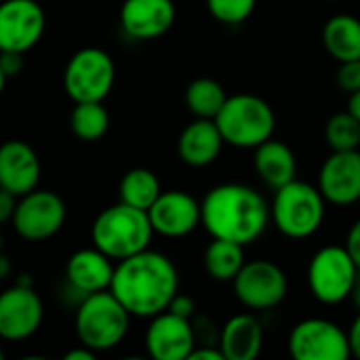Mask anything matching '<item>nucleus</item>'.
<instances>
[{
    "label": "nucleus",
    "instance_id": "13",
    "mask_svg": "<svg viewBox=\"0 0 360 360\" xmlns=\"http://www.w3.org/2000/svg\"><path fill=\"white\" fill-rule=\"evenodd\" d=\"M44 32V11L36 0H6L0 6V51L25 53Z\"/></svg>",
    "mask_w": 360,
    "mask_h": 360
},
{
    "label": "nucleus",
    "instance_id": "9",
    "mask_svg": "<svg viewBox=\"0 0 360 360\" xmlns=\"http://www.w3.org/2000/svg\"><path fill=\"white\" fill-rule=\"evenodd\" d=\"M289 352L295 360H348L352 356L348 331L327 319H306L289 335Z\"/></svg>",
    "mask_w": 360,
    "mask_h": 360
},
{
    "label": "nucleus",
    "instance_id": "27",
    "mask_svg": "<svg viewBox=\"0 0 360 360\" xmlns=\"http://www.w3.org/2000/svg\"><path fill=\"white\" fill-rule=\"evenodd\" d=\"M70 124L78 139L97 141L110 129V114L103 108V101H82V103H76Z\"/></svg>",
    "mask_w": 360,
    "mask_h": 360
},
{
    "label": "nucleus",
    "instance_id": "23",
    "mask_svg": "<svg viewBox=\"0 0 360 360\" xmlns=\"http://www.w3.org/2000/svg\"><path fill=\"white\" fill-rule=\"evenodd\" d=\"M323 42L340 63L360 59V19L354 15H333L325 23Z\"/></svg>",
    "mask_w": 360,
    "mask_h": 360
},
{
    "label": "nucleus",
    "instance_id": "40",
    "mask_svg": "<svg viewBox=\"0 0 360 360\" xmlns=\"http://www.w3.org/2000/svg\"><path fill=\"white\" fill-rule=\"evenodd\" d=\"M8 270H11L8 257L2 255V257H0V276H2V278H8Z\"/></svg>",
    "mask_w": 360,
    "mask_h": 360
},
{
    "label": "nucleus",
    "instance_id": "25",
    "mask_svg": "<svg viewBox=\"0 0 360 360\" xmlns=\"http://www.w3.org/2000/svg\"><path fill=\"white\" fill-rule=\"evenodd\" d=\"M118 192H120L122 202H127L131 207H137V209H143V211H150L152 205L162 194L156 173L150 171V169H141V167L131 169V171H127L122 175Z\"/></svg>",
    "mask_w": 360,
    "mask_h": 360
},
{
    "label": "nucleus",
    "instance_id": "31",
    "mask_svg": "<svg viewBox=\"0 0 360 360\" xmlns=\"http://www.w3.org/2000/svg\"><path fill=\"white\" fill-rule=\"evenodd\" d=\"M23 53H13V51H2L0 57V82L2 86L6 84V80L11 76H17L23 68Z\"/></svg>",
    "mask_w": 360,
    "mask_h": 360
},
{
    "label": "nucleus",
    "instance_id": "8",
    "mask_svg": "<svg viewBox=\"0 0 360 360\" xmlns=\"http://www.w3.org/2000/svg\"><path fill=\"white\" fill-rule=\"evenodd\" d=\"M114 80V59L97 46H86L74 53L63 72V89L74 103L103 101L110 95Z\"/></svg>",
    "mask_w": 360,
    "mask_h": 360
},
{
    "label": "nucleus",
    "instance_id": "1",
    "mask_svg": "<svg viewBox=\"0 0 360 360\" xmlns=\"http://www.w3.org/2000/svg\"><path fill=\"white\" fill-rule=\"evenodd\" d=\"M179 289V274L173 262L158 251H141L120 259L110 291L131 316L154 319L169 310Z\"/></svg>",
    "mask_w": 360,
    "mask_h": 360
},
{
    "label": "nucleus",
    "instance_id": "3",
    "mask_svg": "<svg viewBox=\"0 0 360 360\" xmlns=\"http://www.w3.org/2000/svg\"><path fill=\"white\" fill-rule=\"evenodd\" d=\"M154 234L150 213L127 202L103 209L91 228L93 247L112 259H127L148 249Z\"/></svg>",
    "mask_w": 360,
    "mask_h": 360
},
{
    "label": "nucleus",
    "instance_id": "32",
    "mask_svg": "<svg viewBox=\"0 0 360 360\" xmlns=\"http://www.w3.org/2000/svg\"><path fill=\"white\" fill-rule=\"evenodd\" d=\"M194 310H196L194 300L190 295H179V293L173 297V302L169 306V312H173L177 316H184V319H192L194 316Z\"/></svg>",
    "mask_w": 360,
    "mask_h": 360
},
{
    "label": "nucleus",
    "instance_id": "28",
    "mask_svg": "<svg viewBox=\"0 0 360 360\" xmlns=\"http://www.w3.org/2000/svg\"><path fill=\"white\" fill-rule=\"evenodd\" d=\"M325 137L331 150H359L360 146V120L354 118L348 110L333 114L327 122Z\"/></svg>",
    "mask_w": 360,
    "mask_h": 360
},
{
    "label": "nucleus",
    "instance_id": "7",
    "mask_svg": "<svg viewBox=\"0 0 360 360\" xmlns=\"http://www.w3.org/2000/svg\"><path fill=\"white\" fill-rule=\"evenodd\" d=\"M359 276V266L344 247H323L314 253L308 266V287L316 302L335 306L352 295Z\"/></svg>",
    "mask_w": 360,
    "mask_h": 360
},
{
    "label": "nucleus",
    "instance_id": "21",
    "mask_svg": "<svg viewBox=\"0 0 360 360\" xmlns=\"http://www.w3.org/2000/svg\"><path fill=\"white\" fill-rule=\"evenodd\" d=\"M219 348L226 360H255L264 348V329L253 314H236L219 335Z\"/></svg>",
    "mask_w": 360,
    "mask_h": 360
},
{
    "label": "nucleus",
    "instance_id": "19",
    "mask_svg": "<svg viewBox=\"0 0 360 360\" xmlns=\"http://www.w3.org/2000/svg\"><path fill=\"white\" fill-rule=\"evenodd\" d=\"M116 266H112V257H108L97 247L76 251L65 266L68 283L82 295L108 291L114 281Z\"/></svg>",
    "mask_w": 360,
    "mask_h": 360
},
{
    "label": "nucleus",
    "instance_id": "39",
    "mask_svg": "<svg viewBox=\"0 0 360 360\" xmlns=\"http://www.w3.org/2000/svg\"><path fill=\"white\" fill-rule=\"evenodd\" d=\"M350 300L354 302V306L360 310V270H359V276H356V283H354V289H352Z\"/></svg>",
    "mask_w": 360,
    "mask_h": 360
},
{
    "label": "nucleus",
    "instance_id": "4",
    "mask_svg": "<svg viewBox=\"0 0 360 360\" xmlns=\"http://www.w3.org/2000/svg\"><path fill=\"white\" fill-rule=\"evenodd\" d=\"M129 310L108 289L84 295L74 319L78 342L95 352L116 348L129 331Z\"/></svg>",
    "mask_w": 360,
    "mask_h": 360
},
{
    "label": "nucleus",
    "instance_id": "10",
    "mask_svg": "<svg viewBox=\"0 0 360 360\" xmlns=\"http://www.w3.org/2000/svg\"><path fill=\"white\" fill-rule=\"evenodd\" d=\"M11 224L25 240H46L63 228L65 202L55 192L36 188L30 194L19 196Z\"/></svg>",
    "mask_w": 360,
    "mask_h": 360
},
{
    "label": "nucleus",
    "instance_id": "17",
    "mask_svg": "<svg viewBox=\"0 0 360 360\" xmlns=\"http://www.w3.org/2000/svg\"><path fill=\"white\" fill-rule=\"evenodd\" d=\"M122 30L137 40H154L175 23L173 0H124L120 8Z\"/></svg>",
    "mask_w": 360,
    "mask_h": 360
},
{
    "label": "nucleus",
    "instance_id": "22",
    "mask_svg": "<svg viewBox=\"0 0 360 360\" xmlns=\"http://www.w3.org/2000/svg\"><path fill=\"white\" fill-rule=\"evenodd\" d=\"M255 171L262 177V181L274 190L287 186L295 179L297 162L293 150L276 139H268L262 146L255 148Z\"/></svg>",
    "mask_w": 360,
    "mask_h": 360
},
{
    "label": "nucleus",
    "instance_id": "18",
    "mask_svg": "<svg viewBox=\"0 0 360 360\" xmlns=\"http://www.w3.org/2000/svg\"><path fill=\"white\" fill-rule=\"evenodd\" d=\"M40 160L32 146L11 139L0 148V188L15 196H25L38 188Z\"/></svg>",
    "mask_w": 360,
    "mask_h": 360
},
{
    "label": "nucleus",
    "instance_id": "33",
    "mask_svg": "<svg viewBox=\"0 0 360 360\" xmlns=\"http://www.w3.org/2000/svg\"><path fill=\"white\" fill-rule=\"evenodd\" d=\"M17 202H19V196H15L13 192H8L4 188L0 190V221H11L13 219Z\"/></svg>",
    "mask_w": 360,
    "mask_h": 360
},
{
    "label": "nucleus",
    "instance_id": "16",
    "mask_svg": "<svg viewBox=\"0 0 360 360\" xmlns=\"http://www.w3.org/2000/svg\"><path fill=\"white\" fill-rule=\"evenodd\" d=\"M319 188L327 202L348 207L360 200V152H335L323 162L319 173Z\"/></svg>",
    "mask_w": 360,
    "mask_h": 360
},
{
    "label": "nucleus",
    "instance_id": "15",
    "mask_svg": "<svg viewBox=\"0 0 360 360\" xmlns=\"http://www.w3.org/2000/svg\"><path fill=\"white\" fill-rule=\"evenodd\" d=\"M148 213L154 232L167 238L188 236L202 224V205L181 190L162 192Z\"/></svg>",
    "mask_w": 360,
    "mask_h": 360
},
{
    "label": "nucleus",
    "instance_id": "38",
    "mask_svg": "<svg viewBox=\"0 0 360 360\" xmlns=\"http://www.w3.org/2000/svg\"><path fill=\"white\" fill-rule=\"evenodd\" d=\"M348 112H350L354 118H359L360 120V91L350 93V99H348Z\"/></svg>",
    "mask_w": 360,
    "mask_h": 360
},
{
    "label": "nucleus",
    "instance_id": "29",
    "mask_svg": "<svg viewBox=\"0 0 360 360\" xmlns=\"http://www.w3.org/2000/svg\"><path fill=\"white\" fill-rule=\"evenodd\" d=\"M255 4L257 0H207L211 15L228 25H236L249 19L255 11Z\"/></svg>",
    "mask_w": 360,
    "mask_h": 360
},
{
    "label": "nucleus",
    "instance_id": "36",
    "mask_svg": "<svg viewBox=\"0 0 360 360\" xmlns=\"http://www.w3.org/2000/svg\"><path fill=\"white\" fill-rule=\"evenodd\" d=\"M348 340H350V350H352V356H356L360 360V310L359 316L352 321L350 325V331H348Z\"/></svg>",
    "mask_w": 360,
    "mask_h": 360
},
{
    "label": "nucleus",
    "instance_id": "11",
    "mask_svg": "<svg viewBox=\"0 0 360 360\" xmlns=\"http://www.w3.org/2000/svg\"><path fill=\"white\" fill-rule=\"evenodd\" d=\"M232 285L238 302L249 310L276 308L289 291L285 272L268 259L247 262Z\"/></svg>",
    "mask_w": 360,
    "mask_h": 360
},
{
    "label": "nucleus",
    "instance_id": "6",
    "mask_svg": "<svg viewBox=\"0 0 360 360\" xmlns=\"http://www.w3.org/2000/svg\"><path fill=\"white\" fill-rule=\"evenodd\" d=\"M325 202L321 188L293 179L274 192L272 221L287 238H308L325 221Z\"/></svg>",
    "mask_w": 360,
    "mask_h": 360
},
{
    "label": "nucleus",
    "instance_id": "14",
    "mask_svg": "<svg viewBox=\"0 0 360 360\" xmlns=\"http://www.w3.org/2000/svg\"><path fill=\"white\" fill-rule=\"evenodd\" d=\"M196 348V333L190 319L169 310L156 314L146 331V350L156 360H188Z\"/></svg>",
    "mask_w": 360,
    "mask_h": 360
},
{
    "label": "nucleus",
    "instance_id": "24",
    "mask_svg": "<svg viewBox=\"0 0 360 360\" xmlns=\"http://www.w3.org/2000/svg\"><path fill=\"white\" fill-rule=\"evenodd\" d=\"M245 245L213 238L205 251V270L213 281L232 283L245 266Z\"/></svg>",
    "mask_w": 360,
    "mask_h": 360
},
{
    "label": "nucleus",
    "instance_id": "2",
    "mask_svg": "<svg viewBox=\"0 0 360 360\" xmlns=\"http://www.w3.org/2000/svg\"><path fill=\"white\" fill-rule=\"evenodd\" d=\"M272 211L264 196L243 184H221L202 200V226L213 238L238 245L255 243L268 228Z\"/></svg>",
    "mask_w": 360,
    "mask_h": 360
},
{
    "label": "nucleus",
    "instance_id": "12",
    "mask_svg": "<svg viewBox=\"0 0 360 360\" xmlns=\"http://www.w3.org/2000/svg\"><path fill=\"white\" fill-rule=\"evenodd\" d=\"M42 300L34 285H17L0 295V335L8 342L32 338L42 323Z\"/></svg>",
    "mask_w": 360,
    "mask_h": 360
},
{
    "label": "nucleus",
    "instance_id": "30",
    "mask_svg": "<svg viewBox=\"0 0 360 360\" xmlns=\"http://www.w3.org/2000/svg\"><path fill=\"white\" fill-rule=\"evenodd\" d=\"M338 84L340 89H344L346 93H354L360 91V59L352 61H342L340 70H338Z\"/></svg>",
    "mask_w": 360,
    "mask_h": 360
},
{
    "label": "nucleus",
    "instance_id": "5",
    "mask_svg": "<svg viewBox=\"0 0 360 360\" xmlns=\"http://www.w3.org/2000/svg\"><path fill=\"white\" fill-rule=\"evenodd\" d=\"M215 122L226 143L249 150L272 139L276 116L266 99L251 93H238L228 97L226 105L215 116Z\"/></svg>",
    "mask_w": 360,
    "mask_h": 360
},
{
    "label": "nucleus",
    "instance_id": "37",
    "mask_svg": "<svg viewBox=\"0 0 360 360\" xmlns=\"http://www.w3.org/2000/svg\"><path fill=\"white\" fill-rule=\"evenodd\" d=\"M95 350H91V348H86V346H82L80 344V348H76V350H70V352H65V360H93L95 359Z\"/></svg>",
    "mask_w": 360,
    "mask_h": 360
},
{
    "label": "nucleus",
    "instance_id": "26",
    "mask_svg": "<svg viewBox=\"0 0 360 360\" xmlns=\"http://www.w3.org/2000/svg\"><path fill=\"white\" fill-rule=\"evenodd\" d=\"M228 95L224 86L213 78H196L186 89V105L196 118H213L226 105Z\"/></svg>",
    "mask_w": 360,
    "mask_h": 360
},
{
    "label": "nucleus",
    "instance_id": "35",
    "mask_svg": "<svg viewBox=\"0 0 360 360\" xmlns=\"http://www.w3.org/2000/svg\"><path fill=\"white\" fill-rule=\"evenodd\" d=\"M188 360H226L219 346H196Z\"/></svg>",
    "mask_w": 360,
    "mask_h": 360
},
{
    "label": "nucleus",
    "instance_id": "34",
    "mask_svg": "<svg viewBox=\"0 0 360 360\" xmlns=\"http://www.w3.org/2000/svg\"><path fill=\"white\" fill-rule=\"evenodd\" d=\"M346 249H348V253L352 255V259L356 262L360 270V219L352 224V228H350V232L346 236Z\"/></svg>",
    "mask_w": 360,
    "mask_h": 360
},
{
    "label": "nucleus",
    "instance_id": "20",
    "mask_svg": "<svg viewBox=\"0 0 360 360\" xmlns=\"http://www.w3.org/2000/svg\"><path fill=\"white\" fill-rule=\"evenodd\" d=\"M224 143L226 139L213 118H196L181 131L177 154L188 167H209L221 154Z\"/></svg>",
    "mask_w": 360,
    "mask_h": 360
}]
</instances>
